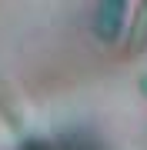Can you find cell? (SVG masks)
Returning <instances> with one entry per match:
<instances>
[{"label":"cell","instance_id":"cell-1","mask_svg":"<svg viewBox=\"0 0 147 150\" xmlns=\"http://www.w3.org/2000/svg\"><path fill=\"white\" fill-rule=\"evenodd\" d=\"M124 20V0H100V13H97V33L104 40H114Z\"/></svg>","mask_w":147,"mask_h":150},{"label":"cell","instance_id":"cell-2","mask_svg":"<svg viewBox=\"0 0 147 150\" xmlns=\"http://www.w3.org/2000/svg\"><path fill=\"white\" fill-rule=\"evenodd\" d=\"M134 50H141L144 43H147V4H144V10L137 13V23H134Z\"/></svg>","mask_w":147,"mask_h":150},{"label":"cell","instance_id":"cell-3","mask_svg":"<svg viewBox=\"0 0 147 150\" xmlns=\"http://www.w3.org/2000/svg\"><path fill=\"white\" fill-rule=\"evenodd\" d=\"M144 87H147V80H144Z\"/></svg>","mask_w":147,"mask_h":150}]
</instances>
